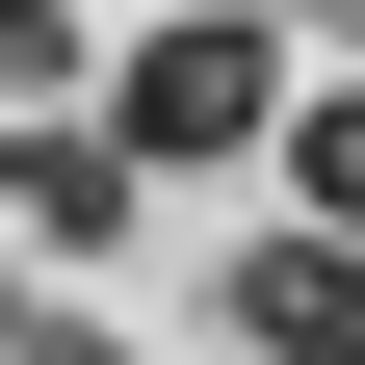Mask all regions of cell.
I'll return each instance as SVG.
<instances>
[{"instance_id": "obj_1", "label": "cell", "mask_w": 365, "mask_h": 365, "mask_svg": "<svg viewBox=\"0 0 365 365\" xmlns=\"http://www.w3.org/2000/svg\"><path fill=\"white\" fill-rule=\"evenodd\" d=\"M261 130H287V53H261L235 0L130 26V78H105V157H130V182H182V157H261Z\"/></svg>"}, {"instance_id": "obj_2", "label": "cell", "mask_w": 365, "mask_h": 365, "mask_svg": "<svg viewBox=\"0 0 365 365\" xmlns=\"http://www.w3.org/2000/svg\"><path fill=\"white\" fill-rule=\"evenodd\" d=\"M235 339H261V365H365V235H313V209H287V235L235 261Z\"/></svg>"}, {"instance_id": "obj_3", "label": "cell", "mask_w": 365, "mask_h": 365, "mask_svg": "<svg viewBox=\"0 0 365 365\" xmlns=\"http://www.w3.org/2000/svg\"><path fill=\"white\" fill-rule=\"evenodd\" d=\"M26 235H53V261L130 235V157H105V130H26Z\"/></svg>"}, {"instance_id": "obj_4", "label": "cell", "mask_w": 365, "mask_h": 365, "mask_svg": "<svg viewBox=\"0 0 365 365\" xmlns=\"http://www.w3.org/2000/svg\"><path fill=\"white\" fill-rule=\"evenodd\" d=\"M287 209H313V235H365V105H287Z\"/></svg>"}, {"instance_id": "obj_5", "label": "cell", "mask_w": 365, "mask_h": 365, "mask_svg": "<svg viewBox=\"0 0 365 365\" xmlns=\"http://www.w3.org/2000/svg\"><path fill=\"white\" fill-rule=\"evenodd\" d=\"M0 105H78V26L53 0H0Z\"/></svg>"}, {"instance_id": "obj_6", "label": "cell", "mask_w": 365, "mask_h": 365, "mask_svg": "<svg viewBox=\"0 0 365 365\" xmlns=\"http://www.w3.org/2000/svg\"><path fill=\"white\" fill-rule=\"evenodd\" d=\"M0 209H26V130H0Z\"/></svg>"}]
</instances>
